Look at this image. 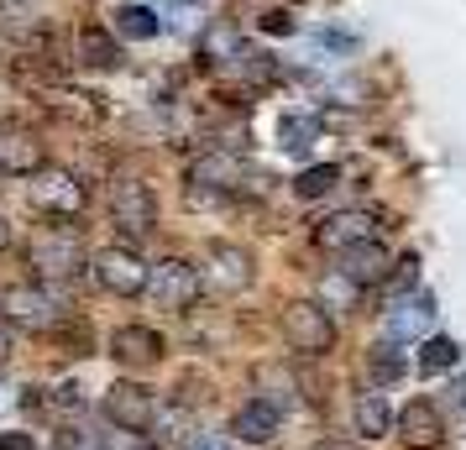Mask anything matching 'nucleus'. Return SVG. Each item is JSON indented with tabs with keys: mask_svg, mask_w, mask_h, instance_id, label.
<instances>
[{
	"mask_svg": "<svg viewBox=\"0 0 466 450\" xmlns=\"http://www.w3.org/2000/svg\"><path fill=\"white\" fill-rule=\"evenodd\" d=\"M283 341L294 345L299 356H325L336 345V320L325 315V304L294 299L283 309Z\"/></svg>",
	"mask_w": 466,
	"mask_h": 450,
	"instance_id": "obj_1",
	"label": "nucleus"
},
{
	"mask_svg": "<svg viewBox=\"0 0 466 450\" xmlns=\"http://www.w3.org/2000/svg\"><path fill=\"white\" fill-rule=\"evenodd\" d=\"M26 199H32V210H43V215H79L85 210V178L74 168H43V173H32V184H26Z\"/></svg>",
	"mask_w": 466,
	"mask_h": 450,
	"instance_id": "obj_2",
	"label": "nucleus"
},
{
	"mask_svg": "<svg viewBox=\"0 0 466 450\" xmlns=\"http://www.w3.org/2000/svg\"><path fill=\"white\" fill-rule=\"evenodd\" d=\"M89 273H95V283H100L106 294H116V299H137L152 278V267L137 257L131 246H106V252H95Z\"/></svg>",
	"mask_w": 466,
	"mask_h": 450,
	"instance_id": "obj_3",
	"label": "nucleus"
},
{
	"mask_svg": "<svg viewBox=\"0 0 466 450\" xmlns=\"http://www.w3.org/2000/svg\"><path fill=\"white\" fill-rule=\"evenodd\" d=\"M110 220L127 231V236H147L157 225V194L142 184V178H121L110 189Z\"/></svg>",
	"mask_w": 466,
	"mask_h": 450,
	"instance_id": "obj_4",
	"label": "nucleus"
},
{
	"mask_svg": "<svg viewBox=\"0 0 466 450\" xmlns=\"http://www.w3.org/2000/svg\"><path fill=\"white\" fill-rule=\"evenodd\" d=\"M26 262H32L43 278H74V273H85V246H79L74 231H47V236L32 241Z\"/></svg>",
	"mask_w": 466,
	"mask_h": 450,
	"instance_id": "obj_5",
	"label": "nucleus"
},
{
	"mask_svg": "<svg viewBox=\"0 0 466 450\" xmlns=\"http://www.w3.org/2000/svg\"><path fill=\"white\" fill-rule=\"evenodd\" d=\"M147 294H152L157 309H189V304L199 299V273H194L184 257H168V262H157V267H152Z\"/></svg>",
	"mask_w": 466,
	"mask_h": 450,
	"instance_id": "obj_6",
	"label": "nucleus"
},
{
	"mask_svg": "<svg viewBox=\"0 0 466 450\" xmlns=\"http://www.w3.org/2000/svg\"><path fill=\"white\" fill-rule=\"evenodd\" d=\"M0 315L11 325H22V330H47V325L58 320V304L47 288L37 283H11L5 294H0Z\"/></svg>",
	"mask_w": 466,
	"mask_h": 450,
	"instance_id": "obj_7",
	"label": "nucleus"
},
{
	"mask_svg": "<svg viewBox=\"0 0 466 450\" xmlns=\"http://www.w3.org/2000/svg\"><path fill=\"white\" fill-rule=\"evenodd\" d=\"M205 283H210L215 294H241V288H252V252L236 246V241H215L210 252H205Z\"/></svg>",
	"mask_w": 466,
	"mask_h": 450,
	"instance_id": "obj_8",
	"label": "nucleus"
},
{
	"mask_svg": "<svg viewBox=\"0 0 466 450\" xmlns=\"http://www.w3.org/2000/svg\"><path fill=\"white\" fill-rule=\"evenodd\" d=\"M100 408L116 429H152V419H157V398L142 383H110Z\"/></svg>",
	"mask_w": 466,
	"mask_h": 450,
	"instance_id": "obj_9",
	"label": "nucleus"
},
{
	"mask_svg": "<svg viewBox=\"0 0 466 450\" xmlns=\"http://www.w3.org/2000/svg\"><path fill=\"white\" fill-rule=\"evenodd\" d=\"M241 184V157L231 152H210V157H199L189 173V205H205V199H220L226 189Z\"/></svg>",
	"mask_w": 466,
	"mask_h": 450,
	"instance_id": "obj_10",
	"label": "nucleus"
},
{
	"mask_svg": "<svg viewBox=\"0 0 466 450\" xmlns=\"http://www.w3.org/2000/svg\"><path fill=\"white\" fill-rule=\"evenodd\" d=\"M43 142L32 136L26 126H0V173H11V178H32V173H43Z\"/></svg>",
	"mask_w": 466,
	"mask_h": 450,
	"instance_id": "obj_11",
	"label": "nucleus"
},
{
	"mask_svg": "<svg viewBox=\"0 0 466 450\" xmlns=\"http://www.w3.org/2000/svg\"><path fill=\"white\" fill-rule=\"evenodd\" d=\"M315 241L319 246H336V252H351L361 241H378V220L367 210H340V215H330V220H319Z\"/></svg>",
	"mask_w": 466,
	"mask_h": 450,
	"instance_id": "obj_12",
	"label": "nucleus"
},
{
	"mask_svg": "<svg viewBox=\"0 0 466 450\" xmlns=\"http://www.w3.org/2000/svg\"><path fill=\"white\" fill-rule=\"evenodd\" d=\"M110 356L127 366H152L163 356V335L147 330V325H121L116 335H110Z\"/></svg>",
	"mask_w": 466,
	"mask_h": 450,
	"instance_id": "obj_13",
	"label": "nucleus"
},
{
	"mask_svg": "<svg viewBox=\"0 0 466 450\" xmlns=\"http://www.w3.org/2000/svg\"><path fill=\"white\" fill-rule=\"evenodd\" d=\"M231 435L236 440H247V445H268L278 435V404L273 398H252V404H241L236 408V419H231Z\"/></svg>",
	"mask_w": 466,
	"mask_h": 450,
	"instance_id": "obj_14",
	"label": "nucleus"
},
{
	"mask_svg": "<svg viewBox=\"0 0 466 450\" xmlns=\"http://www.w3.org/2000/svg\"><path fill=\"white\" fill-rule=\"evenodd\" d=\"M399 435H403V440H409L414 450H435V445H441V435H445L441 408L424 404V398H414V404L399 414Z\"/></svg>",
	"mask_w": 466,
	"mask_h": 450,
	"instance_id": "obj_15",
	"label": "nucleus"
},
{
	"mask_svg": "<svg viewBox=\"0 0 466 450\" xmlns=\"http://www.w3.org/2000/svg\"><path fill=\"white\" fill-rule=\"evenodd\" d=\"M388 267H393V262H388V252H382L378 241H361V246L346 252V267H340V273L357 278V283H382L388 278Z\"/></svg>",
	"mask_w": 466,
	"mask_h": 450,
	"instance_id": "obj_16",
	"label": "nucleus"
},
{
	"mask_svg": "<svg viewBox=\"0 0 466 450\" xmlns=\"http://www.w3.org/2000/svg\"><path fill=\"white\" fill-rule=\"evenodd\" d=\"M430 320H435V299L420 294V299L393 304V309H388V335H420Z\"/></svg>",
	"mask_w": 466,
	"mask_h": 450,
	"instance_id": "obj_17",
	"label": "nucleus"
},
{
	"mask_svg": "<svg viewBox=\"0 0 466 450\" xmlns=\"http://www.w3.org/2000/svg\"><path fill=\"white\" fill-rule=\"evenodd\" d=\"M388 425H393L388 398H382V393H361L357 398V435L361 440H378V435H388Z\"/></svg>",
	"mask_w": 466,
	"mask_h": 450,
	"instance_id": "obj_18",
	"label": "nucleus"
},
{
	"mask_svg": "<svg viewBox=\"0 0 466 450\" xmlns=\"http://www.w3.org/2000/svg\"><path fill=\"white\" fill-rule=\"evenodd\" d=\"M79 53H85V64H95V68H116V64H121L116 37L100 32V26H85V32H79Z\"/></svg>",
	"mask_w": 466,
	"mask_h": 450,
	"instance_id": "obj_19",
	"label": "nucleus"
},
{
	"mask_svg": "<svg viewBox=\"0 0 466 450\" xmlns=\"http://www.w3.org/2000/svg\"><path fill=\"white\" fill-rule=\"evenodd\" d=\"M116 26H121V37H131V43H147V37L163 32L157 11H147V5H121V11H116Z\"/></svg>",
	"mask_w": 466,
	"mask_h": 450,
	"instance_id": "obj_20",
	"label": "nucleus"
},
{
	"mask_svg": "<svg viewBox=\"0 0 466 450\" xmlns=\"http://www.w3.org/2000/svg\"><path fill=\"white\" fill-rule=\"evenodd\" d=\"M336 184H340V168H336V163H315V168H304V173L294 178V194H299V199H319V194H330Z\"/></svg>",
	"mask_w": 466,
	"mask_h": 450,
	"instance_id": "obj_21",
	"label": "nucleus"
},
{
	"mask_svg": "<svg viewBox=\"0 0 466 450\" xmlns=\"http://www.w3.org/2000/svg\"><path fill=\"white\" fill-rule=\"evenodd\" d=\"M152 429H157V440H189L194 435V414L184 404H168V408H157V419H152Z\"/></svg>",
	"mask_w": 466,
	"mask_h": 450,
	"instance_id": "obj_22",
	"label": "nucleus"
},
{
	"mask_svg": "<svg viewBox=\"0 0 466 450\" xmlns=\"http://www.w3.org/2000/svg\"><path fill=\"white\" fill-rule=\"evenodd\" d=\"M199 53H205L210 64L226 68L236 53H241V32H236V26H210V32H205V43H199Z\"/></svg>",
	"mask_w": 466,
	"mask_h": 450,
	"instance_id": "obj_23",
	"label": "nucleus"
},
{
	"mask_svg": "<svg viewBox=\"0 0 466 450\" xmlns=\"http://www.w3.org/2000/svg\"><path fill=\"white\" fill-rule=\"evenodd\" d=\"M367 377H372L378 387L399 383L403 377V356L393 351V345H372V351H367Z\"/></svg>",
	"mask_w": 466,
	"mask_h": 450,
	"instance_id": "obj_24",
	"label": "nucleus"
},
{
	"mask_svg": "<svg viewBox=\"0 0 466 450\" xmlns=\"http://www.w3.org/2000/svg\"><path fill=\"white\" fill-rule=\"evenodd\" d=\"M461 362V345L445 341V335H430V341L420 345V372H445V366Z\"/></svg>",
	"mask_w": 466,
	"mask_h": 450,
	"instance_id": "obj_25",
	"label": "nucleus"
},
{
	"mask_svg": "<svg viewBox=\"0 0 466 450\" xmlns=\"http://www.w3.org/2000/svg\"><path fill=\"white\" fill-rule=\"evenodd\" d=\"M315 131H319V121H315V115H289L278 136H283V147H289V152H304L309 142H315Z\"/></svg>",
	"mask_w": 466,
	"mask_h": 450,
	"instance_id": "obj_26",
	"label": "nucleus"
},
{
	"mask_svg": "<svg viewBox=\"0 0 466 450\" xmlns=\"http://www.w3.org/2000/svg\"><path fill=\"white\" fill-rule=\"evenodd\" d=\"M357 288H361L357 278H346V273H330V278L319 283V299L336 304V309H351V304H357Z\"/></svg>",
	"mask_w": 466,
	"mask_h": 450,
	"instance_id": "obj_27",
	"label": "nucleus"
},
{
	"mask_svg": "<svg viewBox=\"0 0 466 450\" xmlns=\"http://www.w3.org/2000/svg\"><path fill=\"white\" fill-rule=\"evenodd\" d=\"M388 294H403V288H414V283H420V257H403V262H393V267H388Z\"/></svg>",
	"mask_w": 466,
	"mask_h": 450,
	"instance_id": "obj_28",
	"label": "nucleus"
},
{
	"mask_svg": "<svg viewBox=\"0 0 466 450\" xmlns=\"http://www.w3.org/2000/svg\"><path fill=\"white\" fill-rule=\"evenodd\" d=\"M294 16H289V11H262V32H268V37H289V32H294Z\"/></svg>",
	"mask_w": 466,
	"mask_h": 450,
	"instance_id": "obj_29",
	"label": "nucleus"
},
{
	"mask_svg": "<svg viewBox=\"0 0 466 450\" xmlns=\"http://www.w3.org/2000/svg\"><path fill=\"white\" fill-rule=\"evenodd\" d=\"M0 450H37V440L22 435V429H5V435H0Z\"/></svg>",
	"mask_w": 466,
	"mask_h": 450,
	"instance_id": "obj_30",
	"label": "nucleus"
},
{
	"mask_svg": "<svg viewBox=\"0 0 466 450\" xmlns=\"http://www.w3.org/2000/svg\"><path fill=\"white\" fill-rule=\"evenodd\" d=\"M319 47H336V53H351V37H346V32H336V26H325V32H319Z\"/></svg>",
	"mask_w": 466,
	"mask_h": 450,
	"instance_id": "obj_31",
	"label": "nucleus"
},
{
	"mask_svg": "<svg viewBox=\"0 0 466 450\" xmlns=\"http://www.w3.org/2000/svg\"><path fill=\"white\" fill-rule=\"evenodd\" d=\"M451 404L466 414V377H456V383H451Z\"/></svg>",
	"mask_w": 466,
	"mask_h": 450,
	"instance_id": "obj_32",
	"label": "nucleus"
},
{
	"mask_svg": "<svg viewBox=\"0 0 466 450\" xmlns=\"http://www.w3.org/2000/svg\"><path fill=\"white\" fill-rule=\"evenodd\" d=\"M5 356H11V330L0 325V362H5Z\"/></svg>",
	"mask_w": 466,
	"mask_h": 450,
	"instance_id": "obj_33",
	"label": "nucleus"
},
{
	"mask_svg": "<svg viewBox=\"0 0 466 450\" xmlns=\"http://www.w3.org/2000/svg\"><path fill=\"white\" fill-rule=\"evenodd\" d=\"M319 450H361V445H351V440H325Z\"/></svg>",
	"mask_w": 466,
	"mask_h": 450,
	"instance_id": "obj_34",
	"label": "nucleus"
},
{
	"mask_svg": "<svg viewBox=\"0 0 466 450\" xmlns=\"http://www.w3.org/2000/svg\"><path fill=\"white\" fill-rule=\"evenodd\" d=\"M5 241H11V225H5V215H0V252H5Z\"/></svg>",
	"mask_w": 466,
	"mask_h": 450,
	"instance_id": "obj_35",
	"label": "nucleus"
},
{
	"mask_svg": "<svg viewBox=\"0 0 466 450\" xmlns=\"http://www.w3.org/2000/svg\"><path fill=\"white\" fill-rule=\"evenodd\" d=\"M199 450H226V445H220V440H210V445H199Z\"/></svg>",
	"mask_w": 466,
	"mask_h": 450,
	"instance_id": "obj_36",
	"label": "nucleus"
}]
</instances>
